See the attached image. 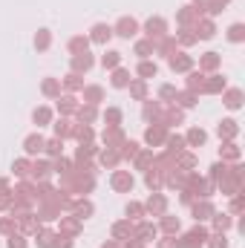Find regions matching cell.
<instances>
[{
	"label": "cell",
	"mask_w": 245,
	"mask_h": 248,
	"mask_svg": "<svg viewBox=\"0 0 245 248\" xmlns=\"http://www.w3.org/2000/svg\"><path fill=\"white\" fill-rule=\"evenodd\" d=\"M205 240H208V231L196 225V228H190V231H187L182 248H202V243H205Z\"/></svg>",
	"instance_id": "6da1fadb"
},
{
	"label": "cell",
	"mask_w": 245,
	"mask_h": 248,
	"mask_svg": "<svg viewBox=\"0 0 245 248\" xmlns=\"http://www.w3.org/2000/svg\"><path fill=\"white\" fill-rule=\"evenodd\" d=\"M136 29H138V23H136L133 17H122V20L116 23V35H122V38H127V41L136 35Z\"/></svg>",
	"instance_id": "7a4b0ae2"
},
{
	"label": "cell",
	"mask_w": 245,
	"mask_h": 248,
	"mask_svg": "<svg viewBox=\"0 0 245 248\" xmlns=\"http://www.w3.org/2000/svg\"><path fill=\"white\" fill-rule=\"evenodd\" d=\"M144 29H147V38L153 41V38H165V29H168V26H165V20H162V17H150Z\"/></svg>",
	"instance_id": "3957f363"
},
{
	"label": "cell",
	"mask_w": 245,
	"mask_h": 248,
	"mask_svg": "<svg viewBox=\"0 0 245 248\" xmlns=\"http://www.w3.org/2000/svg\"><path fill=\"white\" fill-rule=\"evenodd\" d=\"M113 38V26H107V23H95L92 26V35H90V41H95V44H104V41H110Z\"/></svg>",
	"instance_id": "277c9868"
},
{
	"label": "cell",
	"mask_w": 245,
	"mask_h": 248,
	"mask_svg": "<svg viewBox=\"0 0 245 248\" xmlns=\"http://www.w3.org/2000/svg\"><path fill=\"white\" fill-rule=\"evenodd\" d=\"M144 139H147V144H159V141H165V139H168V130H165V124H153V127H147Z\"/></svg>",
	"instance_id": "5b68a950"
},
{
	"label": "cell",
	"mask_w": 245,
	"mask_h": 248,
	"mask_svg": "<svg viewBox=\"0 0 245 248\" xmlns=\"http://www.w3.org/2000/svg\"><path fill=\"white\" fill-rule=\"evenodd\" d=\"M110 182H113V187H116V190H133V176H130L127 170H116Z\"/></svg>",
	"instance_id": "8992f818"
},
{
	"label": "cell",
	"mask_w": 245,
	"mask_h": 248,
	"mask_svg": "<svg viewBox=\"0 0 245 248\" xmlns=\"http://www.w3.org/2000/svg\"><path fill=\"white\" fill-rule=\"evenodd\" d=\"M23 147H26L29 156H35V153H41V150L46 147V139H44V136H29V139L23 141Z\"/></svg>",
	"instance_id": "52a82bcc"
},
{
	"label": "cell",
	"mask_w": 245,
	"mask_h": 248,
	"mask_svg": "<svg viewBox=\"0 0 245 248\" xmlns=\"http://www.w3.org/2000/svg\"><path fill=\"white\" fill-rule=\"evenodd\" d=\"M165 208H168L165 196H162V193H156V196H150V199H147V208H144V211H150V214H159V217H162V214H165Z\"/></svg>",
	"instance_id": "ba28073f"
},
{
	"label": "cell",
	"mask_w": 245,
	"mask_h": 248,
	"mask_svg": "<svg viewBox=\"0 0 245 248\" xmlns=\"http://www.w3.org/2000/svg\"><path fill=\"white\" fill-rule=\"evenodd\" d=\"M216 133H219V139H234L237 133H240V127H237V122H231V119H225V122L216 127Z\"/></svg>",
	"instance_id": "9c48e42d"
},
{
	"label": "cell",
	"mask_w": 245,
	"mask_h": 248,
	"mask_svg": "<svg viewBox=\"0 0 245 248\" xmlns=\"http://www.w3.org/2000/svg\"><path fill=\"white\" fill-rule=\"evenodd\" d=\"M130 237H133V225L130 222H116L113 225V240L122 243V240H130Z\"/></svg>",
	"instance_id": "30bf717a"
},
{
	"label": "cell",
	"mask_w": 245,
	"mask_h": 248,
	"mask_svg": "<svg viewBox=\"0 0 245 248\" xmlns=\"http://www.w3.org/2000/svg\"><path fill=\"white\" fill-rule=\"evenodd\" d=\"M90 66H92V55H87V52H78V55L72 58V69H75V72H81V69L87 72Z\"/></svg>",
	"instance_id": "8fae6325"
},
{
	"label": "cell",
	"mask_w": 245,
	"mask_h": 248,
	"mask_svg": "<svg viewBox=\"0 0 245 248\" xmlns=\"http://www.w3.org/2000/svg\"><path fill=\"white\" fill-rule=\"evenodd\" d=\"M101 98H104V90H101V87H84V101H90V104L95 107Z\"/></svg>",
	"instance_id": "7c38bea8"
},
{
	"label": "cell",
	"mask_w": 245,
	"mask_h": 248,
	"mask_svg": "<svg viewBox=\"0 0 245 248\" xmlns=\"http://www.w3.org/2000/svg\"><path fill=\"white\" fill-rule=\"evenodd\" d=\"M211 214H214L211 202H196V205H193V217H196V222H199V219H208Z\"/></svg>",
	"instance_id": "4fadbf2b"
},
{
	"label": "cell",
	"mask_w": 245,
	"mask_h": 248,
	"mask_svg": "<svg viewBox=\"0 0 245 248\" xmlns=\"http://www.w3.org/2000/svg\"><path fill=\"white\" fill-rule=\"evenodd\" d=\"M72 133H75V124H72V122H66V119H63V122L55 124V136H58V139H66V136H72Z\"/></svg>",
	"instance_id": "5bb4252c"
},
{
	"label": "cell",
	"mask_w": 245,
	"mask_h": 248,
	"mask_svg": "<svg viewBox=\"0 0 245 248\" xmlns=\"http://www.w3.org/2000/svg\"><path fill=\"white\" fill-rule=\"evenodd\" d=\"M205 139H208V136H205V130H202V127H193V130L187 133V141H190L193 147H199V144H205Z\"/></svg>",
	"instance_id": "9a60e30c"
},
{
	"label": "cell",
	"mask_w": 245,
	"mask_h": 248,
	"mask_svg": "<svg viewBox=\"0 0 245 248\" xmlns=\"http://www.w3.org/2000/svg\"><path fill=\"white\" fill-rule=\"evenodd\" d=\"M72 211H75V219H87V217L92 214V205H90V202H75Z\"/></svg>",
	"instance_id": "2e32d148"
},
{
	"label": "cell",
	"mask_w": 245,
	"mask_h": 248,
	"mask_svg": "<svg viewBox=\"0 0 245 248\" xmlns=\"http://www.w3.org/2000/svg\"><path fill=\"white\" fill-rule=\"evenodd\" d=\"M190 58H187V55H179V58H176V55H173V58H170V66H173V72H184V69H190Z\"/></svg>",
	"instance_id": "e0dca14e"
},
{
	"label": "cell",
	"mask_w": 245,
	"mask_h": 248,
	"mask_svg": "<svg viewBox=\"0 0 245 248\" xmlns=\"http://www.w3.org/2000/svg\"><path fill=\"white\" fill-rule=\"evenodd\" d=\"M58 110H61V113H78V104H75L72 95H63L61 101H58Z\"/></svg>",
	"instance_id": "ac0fdd59"
},
{
	"label": "cell",
	"mask_w": 245,
	"mask_h": 248,
	"mask_svg": "<svg viewBox=\"0 0 245 248\" xmlns=\"http://www.w3.org/2000/svg\"><path fill=\"white\" fill-rule=\"evenodd\" d=\"M32 119H35V124H38V127H44V124H49V119H52V113H49V107H38Z\"/></svg>",
	"instance_id": "d6986e66"
},
{
	"label": "cell",
	"mask_w": 245,
	"mask_h": 248,
	"mask_svg": "<svg viewBox=\"0 0 245 248\" xmlns=\"http://www.w3.org/2000/svg\"><path fill=\"white\" fill-rule=\"evenodd\" d=\"M55 240H58V237H55L52 231H41V234H38V246L41 248H55Z\"/></svg>",
	"instance_id": "ffe728a7"
},
{
	"label": "cell",
	"mask_w": 245,
	"mask_h": 248,
	"mask_svg": "<svg viewBox=\"0 0 245 248\" xmlns=\"http://www.w3.org/2000/svg\"><path fill=\"white\" fill-rule=\"evenodd\" d=\"M150 52H156V44H153V41H138V44H136V55L147 58Z\"/></svg>",
	"instance_id": "44dd1931"
},
{
	"label": "cell",
	"mask_w": 245,
	"mask_h": 248,
	"mask_svg": "<svg viewBox=\"0 0 245 248\" xmlns=\"http://www.w3.org/2000/svg\"><path fill=\"white\" fill-rule=\"evenodd\" d=\"M101 63H104V69H116V66L122 63V52H107V55L101 58Z\"/></svg>",
	"instance_id": "7402d4cb"
},
{
	"label": "cell",
	"mask_w": 245,
	"mask_h": 248,
	"mask_svg": "<svg viewBox=\"0 0 245 248\" xmlns=\"http://www.w3.org/2000/svg\"><path fill=\"white\" fill-rule=\"evenodd\" d=\"M225 104H228L231 110H237V107L243 104V93H240V90H231V93L225 95Z\"/></svg>",
	"instance_id": "603a6c76"
},
{
	"label": "cell",
	"mask_w": 245,
	"mask_h": 248,
	"mask_svg": "<svg viewBox=\"0 0 245 248\" xmlns=\"http://www.w3.org/2000/svg\"><path fill=\"white\" fill-rule=\"evenodd\" d=\"M130 84V72L127 69H116L113 72V87H127Z\"/></svg>",
	"instance_id": "cb8c5ba5"
},
{
	"label": "cell",
	"mask_w": 245,
	"mask_h": 248,
	"mask_svg": "<svg viewBox=\"0 0 245 248\" xmlns=\"http://www.w3.org/2000/svg\"><path fill=\"white\" fill-rule=\"evenodd\" d=\"M182 144H184L182 136H168V150H170V153L179 156V153H182Z\"/></svg>",
	"instance_id": "d4e9b609"
},
{
	"label": "cell",
	"mask_w": 245,
	"mask_h": 248,
	"mask_svg": "<svg viewBox=\"0 0 245 248\" xmlns=\"http://www.w3.org/2000/svg\"><path fill=\"white\" fill-rule=\"evenodd\" d=\"M87 46H90L87 38H72V41H69V49H72L75 55H78V52H87Z\"/></svg>",
	"instance_id": "484cf974"
},
{
	"label": "cell",
	"mask_w": 245,
	"mask_h": 248,
	"mask_svg": "<svg viewBox=\"0 0 245 248\" xmlns=\"http://www.w3.org/2000/svg\"><path fill=\"white\" fill-rule=\"evenodd\" d=\"M49 170H52V168H49L46 162H35V165H32V176H35V179H44Z\"/></svg>",
	"instance_id": "4316f807"
},
{
	"label": "cell",
	"mask_w": 245,
	"mask_h": 248,
	"mask_svg": "<svg viewBox=\"0 0 245 248\" xmlns=\"http://www.w3.org/2000/svg\"><path fill=\"white\" fill-rule=\"evenodd\" d=\"M162 217H165V219H162V228L170 231V234H176V231H179V219H176V217H168V214H162Z\"/></svg>",
	"instance_id": "83f0119b"
},
{
	"label": "cell",
	"mask_w": 245,
	"mask_h": 248,
	"mask_svg": "<svg viewBox=\"0 0 245 248\" xmlns=\"http://www.w3.org/2000/svg\"><path fill=\"white\" fill-rule=\"evenodd\" d=\"M78 119H81V122H95V107H92V104H90V107H78Z\"/></svg>",
	"instance_id": "f1b7e54d"
},
{
	"label": "cell",
	"mask_w": 245,
	"mask_h": 248,
	"mask_svg": "<svg viewBox=\"0 0 245 248\" xmlns=\"http://www.w3.org/2000/svg\"><path fill=\"white\" fill-rule=\"evenodd\" d=\"M156 72H159V66H156V63H150V61H144L141 66H138V75H141V78H153Z\"/></svg>",
	"instance_id": "f546056e"
},
{
	"label": "cell",
	"mask_w": 245,
	"mask_h": 248,
	"mask_svg": "<svg viewBox=\"0 0 245 248\" xmlns=\"http://www.w3.org/2000/svg\"><path fill=\"white\" fill-rule=\"evenodd\" d=\"M104 119L110 122V127H119V124H122V110H116V107H110V110L104 113Z\"/></svg>",
	"instance_id": "4dcf8cb0"
},
{
	"label": "cell",
	"mask_w": 245,
	"mask_h": 248,
	"mask_svg": "<svg viewBox=\"0 0 245 248\" xmlns=\"http://www.w3.org/2000/svg\"><path fill=\"white\" fill-rule=\"evenodd\" d=\"M41 90H44V95H58V93H61V84L49 78V81H44V87H41Z\"/></svg>",
	"instance_id": "1f68e13d"
},
{
	"label": "cell",
	"mask_w": 245,
	"mask_h": 248,
	"mask_svg": "<svg viewBox=\"0 0 245 248\" xmlns=\"http://www.w3.org/2000/svg\"><path fill=\"white\" fill-rule=\"evenodd\" d=\"M219 66V55L216 52H208L205 58H202V69H216Z\"/></svg>",
	"instance_id": "d6a6232c"
},
{
	"label": "cell",
	"mask_w": 245,
	"mask_h": 248,
	"mask_svg": "<svg viewBox=\"0 0 245 248\" xmlns=\"http://www.w3.org/2000/svg\"><path fill=\"white\" fill-rule=\"evenodd\" d=\"M61 231L63 234H78V219H61Z\"/></svg>",
	"instance_id": "836d02e7"
},
{
	"label": "cell",
	"mask_w": 245,
	"mask_h": 248,
	"mask_svg": "<svg viewBox=\"0 0 245 248\" xmlns=\"http://www.w3.org/2000/svg\"><path fill=\"white\" fill-rule=\"evenodd\" d=\"M130 93H133V98H138V101H141V98L147 95V87H144V81H136V84L130 87Z\"/></svg>",
	"instance_id": "e575fe53"
},
{
	"label": "cell",
	"mask_w": 245,
	"mask_h": 248,
	"mask_svg": "<svg viewBox=\"0 0 245 248\" xmlns=\"http://www.w3.org/2000/svg\"><path fill=\"white\" fill-rule=\"evenodd\" d=\"M127 214H130L133 219H141V217H144V205H138V202H130V205H127Z\"/></svg>",
	"instance_id": "d590c367"
},
{
	"label": "cell",
	"mask_w": 245,
	"mask_h": 248,
	"mask_svg": "<svg viewBox=\"0 0 245 248\" xmlns=\"http://www.w3.org/2000/svg\"><path fill=\"white\" fill-rule=\"evenodd\" d=\"M35 46H38V49H46V46H49V32H46V29H41V32H38Z\"/></svg>",
	"instance_id": "8d00e7d4"
},
{
	"label": "cell",
	"mask_w": 245,
	"mask_h": 248,
	"mask_svg": "<svg viewBox=\"0 0 245 248\" xmlns=\"http://www.w3.org/2000/svg\"><path fill=\"white\" fill-rule=\"evenodd\" d=\"M63 84H66L69 90H78V87H81V75H78V72H69V75L63 78Z\"/></svg>",
	"instance_id": "74e56055"
},
{
	"label": "cell",
	"mask_w": 245,
	"mask_h": 248,
	"mask_svg": "<svg viewBox=\"0 0 245 248\" xmlns=\"http://www.w3.org/2000/svg\"><path fill=\"white\" fill-rule=\"evenodd\" d=\"M214 222H216L219 231H225V228L231 225V217H228V214H214Z\"/></svg>",
	"instance_id": "f35d334b"
},
{
	"label": "cell",
	"mask_w": 245,
	"mask_h": 248,
	"mask_svg": "<svg viewBox=\"0 0 245 248\" xmlns=\"http://www.w3.org/2000/svg\"><path fill=\"white\" fill-rule=\"evenodd\" d=\"M61 147H63L61 139H52V141H46V147H44V150H46V153H52V156H58V153H61Z\"/></svg>",
	"instance_id": "ab89813d"
},
{
	"label": "cell",
	"mask_w": 245,
	"mask_h": 248,
	"mask_svg": "<svg viewBox=\"0 0 245 248\" xmlns=\"http://www.w3.org/2000/svg\"><path fill=\"white\" fill-rule=\"evenodd\" d=\"M150 162H153V153H150V150H144V153H141V156L136 159V168H141V170H144V168H147Z\"/></svg>",
	"instance_id": "60d3db41"
},
{
	"label": "cell",
	"mask_w": 245,
	"mask_h": 248,
	"mask_svg": "<svg viewBox=\"0 0 245 248\" xmlns=\"http://www.w3.org/2000/svg\"><path fill=\"white\" fill-rule=\"evenodd\" d=\"M29 170H32V165H29L26 159H20V162H15V173H17V176H26Z\"/></svg>",
	"instance_id": "b9f144b4"
},
{
	"label": "cell",
	"mask_w": 245,
	"mask_h": 248,
	"mask_svg": "<svg viewBox=\"0 0 245 248\" xmlns=\"http://www.w3.org/2000/svg\"><path fill=\"white\" fill-rule=\"evenodd\" d=\"M211 243H208V248H228V240L222 237V234H216V237H208Z\"/></svg>",
	"instance_id": "7bdbcfd3"
},
{
	"label": "cell",
	"mask_w": 245,
	"mask_h": 248,
	"mask_svg": "<svg viewBox=\"0 0 245 248\" xmlns=\"http://www.w3.org/2000/svg\"><path fill=\"white\" fill-rule=\"evenodd\" d=\"M228 38H231V41H243V23H234L231 32H228Z\"/></svg>",
	"instance_id": "ee69618b"
},
{
	"label": "cell",
	"mask_w": 245,
	"mask_h": 248,
	"mask_svg": "<svg viewBox=\"0 0 245 248\" xmlns=\"http://www.w3.org/2000/svg\"><path fill=\"white\" fill-rule=\"evenodd\" d=\"M222 156H225V159H240V150H237V144H225Z\"/></svg>",
	"instance_id": "f6af8a7d"
},
{
	"label": "cell",
	"mask_w": 245,
	"mask_h": 248,
	"mask_svg": "<svg viewBox=\"0 0 245 248\" xmlns=\"http://www.w3.org/2000/svg\"><path fill=\"white\" fill-rule=\"evenodd\" d=\"M159 248H182V243H179V240H173V237H168V240H162V243H159Z\"/></svg>",
	"instance_id": "bcb514c9"
},
{
	"label": "cell",
	"mask_w": 245,
	"mask_h": 248,
	"mask_svg": "<svg viewBox=\"0 0 245 248\" xmlns=\"http://www.w3.org/2000/svg\"><path fill=\"white\" fill-rule=\"evenodd\" d=\"M193 104H196V95H193V93H184L182 95V107H193Z\"/></svg>",
	"instance_id": "7dc6e473"
},
{
	"label": "cell",
	"mask_w": 245,
	"mask_h": 248,
	"mask_svg": "<svg viewBox=\"0 0 245 248\" xmlns=\"http://www.w3.org/2000/svg\"><path fill=\"white\" fill-rule=\"evenodd\" d=\"M9 248H26V240L23 237H12L9 240Z\"/></svg>",
	"instance_id": "c3c4849f"
},
{
	"label": "cell",
	"mask_w": 245,
	"mask_h": 248,
	"mask_svg": "<svg viewBox=\"0 0 245 248\" xmlns=\"http://www.w3.org/2000/svg\"><path fill=\"white\" fill-rule=\"evenodd\" d=\"M162 98H176V90L173 87H162Z\"/></svg>",
	"instance_id": "681fc988"
},
{
	"label": "cell",
	"mask_w": 245,
	"mask_h": 248,
	"mask_svg": "<svg viewBox=\"0 0 245 248\" xmlns=\"http://www.w3.org/2000/svg\"><path fill=\"white\" fill-rule=\"evenodd\" d=\"M15 228V219H0V231H12Z\"/></svg>",
	"instance_id": "f907efd6"
}]
</instances>
